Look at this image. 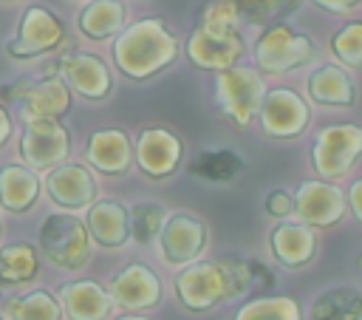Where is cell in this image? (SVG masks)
<instances>
[{"mask_svg":"<svg viewBox=\"0 0 362 320\" xmlns=\"http://www.w3.org/2000/svg\"><path fill=\"white\" fill-rule=\"evenodd\" d=\"M3 96L23 105L25 116L57 119L71 108V91L57 74H48L45 79H17L14 85L3 88Z\"/></svg>","mask_w":362,"mask_h":320,"instance_id":"8","label":"cell"},{"mask_svg":"<svg viewBox=\"0 0 362 320\" xmlns=\"http://www.w3.org/2000/svg\"><path fill=\"white\" fill-rule=\"evenodd\" d=\"M119 320H147V317H139V314H127V317H119Z\"/></svg>","mask_w":362,"mask_h":320,"instance_id":"39","label":"cell"},{"mask_svg":"<svg viewBox=\"0 0 362 320\" xmlns=\"http://www.w3.org/2000/svg\"><path fill=\"white\" fill-rule=\"evenodd\" d=\"M161 252L170 263H189L206 246V224L195 215L175 212L161 224Z\"/></svg>","mask_w":362,"mask_h":320,"instance_id":"13","label":"cell"},{"mask_svg":"<svg viewBox=\"0 0 362 320\" xmlns=\"http://www.w3.org/2000/svg\"><path fill=\"white\" fill-rule=\"evenodd\" d=\"M8 136H11V119H8V113L0 108V144H6Z\"/></svg>","mask_w":362,"mask_h":320,"instance_id":"38","label":"cell"},{"mask_svg":"<svg viewBox=\"0 0 362 320\" xmlns=\"http://www.w3.org/2000/svg\"><path fill=\"white\" fill-rule=\"evenodd\" d=\"M62 40H65V25L59 23V17L42 6H28L20 20L17 37L8 42V54L14 59H31L45 51H54Z\"/></svg>","mask_w":362,"mask_h":320,"instance_id":"9","label":"cell"},{"mask_svg":"<svg viewBox=\"0 0 362 320\" xmlns=\"http://www.w3.org/2000/svg\"><path fill=\"white\" fill-rule=\"evenodd\" d=\"M249 289V266L240 258L198 261L178 272L175 292L178 300L192 312H206L221 300L238 297Z\"/></svg>","mask_w":362,"mask_h":320,"instance_id":"2","label":"cell"},{"mask_svg":"<svg viewBox=\"0 0 362 320\" xmlns=\"http://www.w3.org/2000/svg\"><path fill=\"white\" fill-rule=\"evenodd\" d=\"M362 181H354V187H351V210H354V215L356 218H362Z\"/></svg>","mask_w":362,"mask_h":320,"instance_id":"37","label":"cell"},{"mask_svg":"<svg viewBox=\"0 0 362 320\" xmlns=\"http://www.w3.org/2000/svg\"><path fill=\"white\" fill-rule=\"evenodd\" d=\"M331 51L348 68H359L362 65V23H348L342 31H337L331 40Z\"/></svg>","mask_w":362,"mask_h":320,"instance_id":"32","label":"cell"},{"mask_svg":"<svg viewBox=\"0 0 362 320\" xmlns=\"http://www.w3.org/2000/svg\"><path fill=\"white\" fill-rule=\"evenodd\" d=\"M181 150L184 147H181L178 136H173L164 127H147L136 142V161L147 176L164 178L178 167Z\"/></svg>","mask_w":362,"mask_h":320,"instance_id":"16","label":"cell"},{"mask_svg":"<svg viewBox=\"0 0 362 320\" xmlns=\"http://www.w3.org/2000/svg\"><path fill=\"white\" fill-rule=\"evenodd\" d=\"M238 23H240V11L235 0H209L201 11V25H209V28L238 31Z\"/></svg>","mask_w":362,"mask_h":320,"instance_id":"33","label":"cell"},{"mask_svg":"<svg viewBox=\"0 0 362 320\" xmlns=\"http://www.w3.org/2000/svg\"><path fill=\"white\" fill-rule=\"evenodd\" d=\"M107 295L124 309H150L161 300V280L144 263H130L113 278Z\"/></svg>","mask_w":362,"mask_h":320,"instance_id":"14","label":"cell"},{"mask_svg":"<svg viewBox=\"0 0 362 320\" xmlns=\"http://www.w3.org/2000/svg\"><path fill=\"white\" fill-rule=\"evenodd\" d=\"M291 201L297 218L308 227H331L345 215V195L328 181H303Z\"/></svg>","mask_w":362,"mask_h":320,"instance_id":"12","label":"cell"},{"mask_svg":"<svg viewBox=\"0 0 362 320\" xmlns=\"http://www.w3.org/2000/svg\"><path fill=\"white\" fill-rule=\"evenodd\" d=\"M317 6L328 8V11H348L354 6H359V0H314Z\"/></svg>","mask_w":362,"mask_h":320,"instance_id":"36","label":"cell"},{"mask_svg":"<svg viewBox=\"0 0 362 320\" xmlns=\"http://www.w3.org/2000/svg\"><path fill=\"white\" fill-rule=\"evenodd\" d=\"M6 314L11 320H62L59 303L42 289L6 300Z\"/></svg>","mask_w":362,"mask_h":320,"instance_id":"27","label":"cell"},{"mask_svg":"<svg viewBox=\"0 0 362 320\" xmlns=\"http://www.w3.org/2000/svg\"><path fill=\"white\" fill-rule=\"evenodd\" d=\"M164 224V210L158 204H136L133 212L127 215V227H130V235L139 241V244H153L158 238V229Z\"/></svg>","mask_w":362,"mask_h":320,"instance_id":"31","label":"cell"},{"mask_svg":"<svg viewBox=\"0 0 362 320\" xmlns=\"http://www.w3.org/2000/svg\"><path fill=\"white\" fill-rule=\"evenodd\" d=\"M308 96L317 105H339L348 108L356 102V91L351 76L339 65H320L308 74Z\"/></svg>","mask_w":362,"mask_h":320,"instance_id":"22","label":"cell"},{"mask_svg":"<svg viewBox=\"0 0 362 320\" xmlns=\"http://www.w3.org/2000/svg\"><path fill=\"white\" fill-rule=\"evenodd\" d=\"M88 161L110 176H122L130 161H133V147L124 130L107 127V130H96L88 142Z\"/></svg>","mask_w":362,"mask_h":320,"instance_id":"18","label":"cell"},{"mask_svg":"<svg viewBox=\"0 0 362 320\" xmlns=\"http://www.w3.org/2000/svg\"><path fill=\"white\" fill-rule=\"evenodd\" d=\"M257 113H260V125H263L266 136H274V139L300 136L308 125V105L291 88L266 91Z\"/></svg>","mask_w":362,"mask_h":320,"instance_id":"11","label":"cell"},{"mask_svg":"<svg viewBox=\"0 0 362 320\" xmlns=\"http://www.w3.org/2000/svg\"><path fill=\"white\" fill-rule=\"evenodd\" d=\"M240 20L252 23V25H272L274 20L291 14L300 0H235Z\"/></svg>","mask_w":362,"mask_h":320,"instance_id":"29","label":"cell"},{"mask_svg":"<svg viewBox=\"0 0 362 320\" xmlns=\"http://www.w3.org/2000/svg\"><path fill=\"white\" fill-rule=\"evenodd\" d=\"M291 210H294V201H291V195H288L286 190H272V193L266 195V212H269V215L286 218Z\"/></svg>","mask_w":362,"mask_h":320,"instance_id":"34","label":"cell"},{"mask_svg":"<svg viewBox=\"0 0 362 320\" xmlns=\"http://www.w3.org/2000/svg\"><path fill=\"white\" fill-rule=\"evenodd\" d=\"M88 218H85V229L88 235H93L96 244L102 246H122L130 238V227H127V210L116 201H90L88 204Z\"/></svg>","mask_w":362,"mask_h":320,"instance_id":"20","label":"cell"},{"mask_svg":"<svg viewBox=\"0 0 362 320\" xmlns=\"http://www.w3.org/2000/svg\"><path fill=\"white\" fill-rule=\"evenodd\" d=\"M68 150H71V136L57 119H45V116H28L25 119L20 153L31 167L51 170V167L62 164Z\"/></svg>","mask_w":362,"mask_h":320,"instance_id":"7","label":"cell"},{"mask_svg":"<svg viewBox=\"0 0 362 320\" xmlns=\"http://www.w3.org/2000/svg\"><path fill=\"white\" fill-rule=\"evenodd\" d=\"M127 8L119 0H93L79 11V31L90 40H107L124 28Z\"/></svg>","mask_w":362,"mask_h":320,"instance_id":"24","label":"cell"},{"mask_svg":"<svg viewBox=\"0 0 362 320\" xmlns=\"http://www.w3.org/2000/svg\"><path fill=\"white\" fill-rule=\"evenodd\" d=\"M240 167H243V161L232 150H209L192 161V173L206 181H229L240 173Z\"/></svg>","mask_w":362,"mask_h":320,"instance_id":"28","label":"cell"},{"mask_svg":"<svg viewBox=\"0 0 362 320\" xmlns=\"http://www.w3.org/2000/svg\"><path fill=\"white\" fill-rule=\"evenodd\" d=\"M48 193L59 207L79 210L96 198V181L82 164H57L48 176Z\"/></svg>","mask_w":362,"mask_h":320,"instance_id":"17","label":"cell"},{"mask_svg":"<svg viewBox=\"0 0 362 320\" xmlns=\"http://www.w3.org/2000/svg\"><path fill=\"white\" fill-rule=\"evenodd\" d=\"M314 57V42L311 37L291 31L283 23L269 25L260 40L255 42V62L266 74H286Z\"/></svg>","mask_w":362,"mask_h":320,"instance_id":"3","label":"cell"},{"mask_svg":"<svg viewBox=\"0 0 362 320\" xmlns=\"http://www.w3.org/2000/svg\"><path fill=\"white\" fill-rule=\"evenodd\" d=\"M40 195V178L23 164H6L0 170V204L11 212L28 210Z\"/></svg>","mask_w":362,"mask_h":320,"instance_id":"23","label":"cell"},{"mask_svg":"<svg viewBox=\"0 0 362 320\" xmlns=\"http://www.w3.org/2000/svg\"><path fill=\"white\" fill-rule=\"evenodd\" d=\"M40 244L48 261L62 269H79L90 252V235L85 229V221L74 215H48L40 227Z\"/></svg>","mask_w":362,"mask_h":320,"instance_id":"4","label":"cell"},{"mask_svg":"<svg viewBox=\"0 0 362 320\" xmlns=\"http://www.w3.org/2000/svg\"><path fill=\"white\" fill-rule=\"evenodd\" d=\"M175 57L178 40L158 17H147L122 28L119 40L113 42V59L119 71L130 79H147L164 71Z\"/></svg>","mask_w":362,"mask_h":320,"instance_id":"1","label":"cell"},{"mask_svg":"<svg viewBox=\"0 0 362 320\" xmlns=\"http://www.w3.org/2000/svg\"><path fill=\"white\" fill-rule=\"evenodd\" d=\"M246 266H249V289H269V286L274 283V275L266 269V263H263V261L249 258V261H246Z\"/></svg>","mask_w":362,"mask_h":320,"instance_id":"35","label":"cell"},{"mask_svg":"<svg viewBox=\"0 0 362 320\" xmlns=\"http://www.w3.org/2000/svg\"><path fill=\"white\" fill-rule=\"evenodd\" d=\"M235 320H300V306L288 297H260L246 303Z\"/></svg>","mask_w":362,"mask_h":320,"instance_id":"30","label":"cell"},{"mask_svg":"<svg viewBox=\"0 0 362 320\" xmlns=\"http://www.w3.org/2000/svg\"><path fill=\"white\" fill-rule=\"evenodd\" d=\"M59 297L71 320H105L113 309L110 295L96 280H74L59 289Z\"/></svg>","mask_w":362,"mask_h":320,"instance_id":"19","label":"cell"},{"mask_svg":"<svg viewBox=\"0 0 362 320\" xmlns=\"http://www.w3.org/2000/svg\"><path fill=\"white\" fill-rule=\"evenodd\" d=\"M269 244L274 249V258L286 269H297L305 261H311L314 246H317V238H314V232H311L308 224H280L269 235Z\"/></svg>","mask_w":362,"mask_h":320,"instance_id":"21","label":"cell"},{"mask_svg":"<svg viewBox=\"0 0 362 320\" xmlns=\"http://www.w3.org/2000/svg\"><path fill=\"white\" fill-rule=\"evenodd\" d=\"M359 150L362 130L356 125H331L320 130L311 150V164L322 178H342L354 167Z\"/></svg>","mask_w":362,"mask_h":320,"instance_id":"6","label":"cell"},{"mask_svg":"<svg viewBox=\"0 0 362 320\" xmlns=\"http://www.w3.org/2000/svg\"><path fill=\"white\" fill-rule=\"evenodd\" d=\"M240 54H243V40L238 31L209 28V25L198 23V28L187 40L189 62L204 71H223V68L235 65Z\"/></svg>","mask_w":362,"mask_h":320,"instance_id":"10","label":"cell"},{"mask_svg":"<svg viewBox=\"0 0 362 320\" xmlns=\"http://www.w3.org/2000/svg\"><path fill=\"white\" fill-rule=\"evenodd\" d=\"M215 88H218V102H221L223 113L240 127H246L255 119V113L260 108V99L266 93L263 79L257 76V71L238 68V65H229V68L218 71Z\"/></svg>","mask_w":362,"mask_h":320,"instance_id":"5","label":"cell"},{"mask_svg":"<svg viewBox=\"0 0 362 320\" xmlns=\"http://www.w3.org/2000/svg\"><path fill=\"white\" fill-rule=\"evenodd\" d=\"M59 71L65 76V85L79 91L85 99H105L110 93V71L93 54L68 51L59 59Z\"/></svg>","mask_w":362,"mask_h":320,"instance_id":"15","label":"cell"},{"mask_svg":"<svg viewBox=\"0 0 362 320\" xmlns=\"http://www.w3.org/2000/svg\"><path fill=\"white\" fill-rule=\"evenodd\" d=\"M311 320H362V295L354 286L322 292L311 303Z\"/></svg>","mask_w":362,"mask_h":320,"instance_id":"25","label":"cell"},{"mask_svg":"<svg viewBox=\"0 0 362 320\" xmlns=\"http://www.w3.org/2000/svg\"><path fill=\"white\" fill-rule=\"evenodd\" d=\"M37 275V255L28 244H8L0 249V283L20 286Z\"/></svg>","mask_w":362,"mask_h":320,"instance_id":"26","label":"cell"}]
</instances>
